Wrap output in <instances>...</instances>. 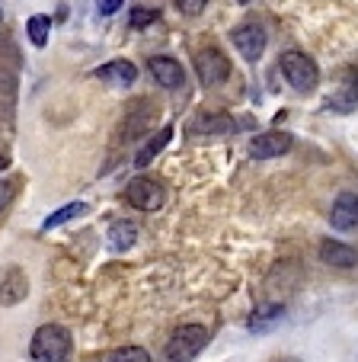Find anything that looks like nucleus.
Listing matches in <instances>:
<instances>
[{
    "label": "nucleus",
    "mask_w": 358,
    "mask_h": 362,
    "mask_svg": "<svg viewBox=\"0 0 358 362\" xmlns=\"http://www.w3.org/2000/svg\"><path fill=\"white\" fill-rule=\"evenodd\" d=\"M71 349H74V340L61 324H42L29 343V356L35 362H68Z\"/></svg>",
    "instance_id": "nucleus-1"
},
{
    "label": "nucleus",
    "mask_w": 358,
    "mask_h": 362,
    "mask_svg": "<svg viewBox=\"0 0 358 362\" xmlns=\"http://www.w3.org/2000/svg\"><path fill=\"white\" fill-rule=\"evenodd\" d=\"M278 68H282L285 81L291 83V90L294 93H314L320 83V68L314 58H307L304 52H297V48H291V52H285L282 58H278Z\"/></svg>",
    "instance_id": "nucleus-2"
},
{
    "label": "nucleus",
    "mask_w": 358,
    "mask_h": 362,
    "mask_svg": "<svg viewBox=\"0 0 358 362\" xmlns=\"http://www.w3.org/2000/svg\"><path fill=\"white\" fill-rule=\"evenodd\" d=\"M208 343V330L202 324H183L179 330H173V337L167 340V359L169 362H192Z\"/></svg>",
    "instance_id": "nucleus-3"
},
{
    "label": "nucleus",
    "mask_w": 358,
    "mask_h": 362,
    "mask_svg": "<svg viewBox=\"0 0 358 362\" xmlns=\"http://www.w3.org/2000/svg\"><path fill=\"white\" fill-rule=\"evenodd\" d=\"M230 42H234V48L240 52V58H246L250 64H256L259 58H263L265 45H269V33H265L263 23L250 20V23H240V26L230 33Z\"/></svg>",
    "instance_id": "nucleus-4"
},
{
    "label": "nucleus",
    "mask_w": 358,
    "mask_h": 362,
    "mask_svg": "<svg viewBox=\"0 0 358 362\" xmlns=\"http://www.w3.org/2000/svg\"><path fill=\"white\" fill-rule=\"evenodd\" d=\"M196 74L205 87H217V83H224L230 77V58L215 45L202 48L196 55Z\"/></svg>",
    "instance_id": "nucleus-5"
},
{
    "label": "nucleus",
    "mask_w": 358,
    "mask_h": 362,
    "mask_svg": "<svg viewBox=\"0 0 358 362\" xmlns=\"http://www.w3.org/2000/svg\"><path fill=\"white\" fill-rule=\"evenodd\" d=\"M125 199H129V205L141 209V212H157V209L167 202V192H163V186L157 183V180L135 177L129 186H125Z\"/></svg>",
    "instance_id": "nucleus-6"
},
{
    "label": "nucleus",
    "mask_w": 358,
    "mask_h": 362,
    "mask_svg": "<svg viewBox=\"0 0 358 362\" xmlns=\"http://www.w3.org/2000/svg\"><path fill=\"white\" fill-rule=\"evenodd\" d=\"M148 71H150V77H154L163 90H183V83H186L183 64L176 62V58H169V55L148 58Z\"/></svg>",
    "instance_id": "nucleus-7"
},
{
    "label": "nucleus",
    "mask_w": 358,
    "mask_h": 362,
    "mask_svg": "<svg viewBox=\"0 0 358 362\" xmlns=\"http://www.w3.org/2000/svg\"><path fill=\"white\" fill-rule=\"evenodd\" d=\"M291 144H294V138H291L288 132H263V135H256L250 141V154L256 160H272V158L288 154Z\"/></svg>",
    "instance_id": "nucleus-8"
},
{
    "label": "nucleus",
    "mask_w": 358,
    "mask_h": 362,
    "mask_svg": "<svg viewBox=\"0 0 358 362\" xmlns=\"http://www.w3.org/2000/svg\"><path fill=\"white\" fill-rule=\"evenodd\" d=\"M330 225H333V231H355L358 228V192L345 189L333 199Z\"/></svg>",
    "instance_id": "nucleus-9"
},
{
    "label": "nucleus",
    "mask_w": 358,
    "mask_h": 362,
    "mask_svg": "<svg viewBox=\"0 0 358 362\" xmlns=\"http://www.w3.org/2000/svg\"><path fill=\"white\" fill-rule=\"evenodd\" d=\"M326 110L330 112L358 110V68H345L342 71V83H339V90L326 100Z\"/></svg>",
    "instance_id": "nucleus-10"
},
{
    "label": "nucleus",
    "mask_w": 358,
    "mask_h": 362,
    "mask_svg": "<svg viewBox=\"0 0 358 362\" xmlns=\"http://www.w3.org/2000/svg\"><path fill=\"white\" fill-rule=\"evenodd\" d=\"M29 295V279L20 267H4L0 269V305H20Z\"/></svg>",
    "instance_id": "nucleus-11"
},
{
    "label": "nucleus",
    "mask_w": 358,
    "mask_h": 362,
    "mask_svg": "<svg viewBox=\"0 0 358 362\" xmlns=\"http://www.w3.org/2000/svg\"><path fill=\"white\" fill-rule=\"evenodd\" d=\"M320 260L333 269H355L358 267V250L349 247V244H342V240L326 238L323 244H320Z\"/></svg>",
    "instance_id": "nucleus-12"
},
{
    "label": "nucleus",
    "mask_w": 358,
    "mask_h": 362,
    "mask_svg": "<svg viewBox=\"0 0 358 362\" xmlns=\"http://www.w3.org/2000/svg\"><path fill=\"white\" fill-rule=\"evenodd\" d=\"M282 321H285V305L265 301V305H259L256 311L246 317V330H250V334H272Z\"/></svg>",
    "instance_id": "nucleus-13"
},
{
    "label": "nucleus",
    "mask_w": 358,
    "mask_h": 362,
    "mask_svg": "<svg viewBox=\"0 0 358 362\" xmlns=\"http://www.w3.org/2000/svg\"><path fill=\"white\" fill-rule=\"evenodd\" d=\"M93 77H100V81H106V83H115V87H129V83L138 81V68L129 58H115V62H109V64H100V68L93 71Z\"/></svg>",
    "instance_id": "nucleus-14"
},
{
    "label": "nucleus",
    "mask_w": 358,
    "mask_h": 362,
    "mask_svg": "<svg viewBox=\"0 0 358 362\" xmlns=\"http://www.w3.org/2000/svg\"><path fill=\"white\" fill-rule=\"evenodd\" d=\"M234 129L237 125L227 112H198L189 122V135H227Z\"/></svg>",
    "instance_id": "nucleus-15"
},
{
    "label": "nucleus",
    "mask_w": 358,
    "mask_h": 362,
    "mask_svg": "<svg viewBox=\"0 0 358 362\" xmlns=\"http://www.w3.org/2000/svg\"><path fill=\"white\" fill-rule=\"evenodd\" d=\"M135 240H138V225H135V221L119 218V221H112V225H109V231H106L109 250L125 253L129 247H135Z\"/></svg>",
    "instance_id": "nucleus-16"
},
{
    "label": "nucleus",
    "mask_w": 358,
    "mask_h": 362,
    "mask_svg": "<svg viewBox=\"0 0 358 362\" xmlns=\"http://www.w3.org/2000/svg\"><path fill=\"white\" fill-rule=\"evenodd\" d=\"M169 138H173V125H163V129L157 132L154 138H148V144H144V148L135 154V167H148L150 160H154L157 154H160V151L169 144Z\"/></svg>",
    "instance_id": "nucleus-17"
},
{
    "label": "nucleus",
    "mask_w": 358,
    "mask_h": 362,
    "mask_svg": "<svg viewBox=\"0 0 358 362\" xmlns=\"http://www.w3.org/2000/svg\"><path fill=\"white\" fill-rule=\"evenodd\" d=\"M87 212H90V205H87V202H68V205H61L58 212H52L45 221H42V231H52V228H61V225H68V221L80 218V215H87Z\"/></svg>",
    "instance_id": "nucleus-18"
},
{
    "label": "nucleus",
    "mask_w": 358,
    "mask_h": 362,
    "mask_svg": "<svg viewBox=\"0 0 358 362\" xmlns=\"http://www.w3.org/2000/svg\"><path fill=\"white\" fill-rule=\"evenodd\" d=\"M26 35H29V42H32L35 48H45V45H48V39H52V16H45V13L29 16V23H26Z\"/></svg>",
    "instance_id": "nucleus-19"
},
{
    "label": "nucleus",
    "mask_w": 358,
    "mask_h": 362,
    "mask_svg": "<svg viewBox=\"0 0 358 362\" xmlns=\"http://www.w3.org/2000/svg\"><path fill=\"white\" fill-rule=\"evenodd\" d=\"M160 20V10L157 7H135L129 13V26L131 29H144V26H150V23H157Z\"/></svg>",
    "instance_id": "nucleus-20"
},
{
    "label": "nucleus",
    "mask_w": 358,
    "mask_h": 362,
    "mask_svg": "<svg viewBox=\"0 0 358 362\" xmlns=\"http://www.w3.org/2000/svg\"><path fill=\"white\" fill-rule=\"evenodd\" d=\"M109 362H150V353L144 346H122L109 356Z\"/></svg>",
    "instance_id": "nucleus-21"
},
{
    "label": "nucleus",
    "mask_w": 358,
    "mask_h": 362,
    "mask_svg": "<svg viewBox=\"0 0 358 362\" xmlns=\"http://www.w3.org/2000/svg\"><path fill=\"white\" fill-rule=\"evenodd\" d=\"M173 4L183 16H198V13H205V7H208V0H173Z\"/></svg>",
    "instance_id": "nucleus-22"
},
{
    "label": "nucleus",
    "mask_w": 358,
    "mask_h": 362,
    "mask_svg": "<svg viewBox=\"0 0 358 362\" xmlns=\"http://www.w3.org/2000/svg\"><path fill=\"white\" fill-rule=\"evenodd\" d=\"M10 202H13V183H10V180H0V212H4Z\"/></svg>",
    "instance_id": "nucleus-23"
},
{
    "label": "nucleus",
    "mask_w": 358,
    "mask_h": 362,
    "mask_svg": "<svg viewBox=\"0 0 358 362\" xmlns=\"http://www.w3.org/2000/svg\"><path fill=\"white\" fill-rule=\"evenodd\" d=\"M125 0H96V10H100L102 16H112V13H119V7H122Z\"/></svg>",
    "instance_id": "nucleus-24"
},
{
    "label": "nucleus",
    "mask_w": 358,
    "mask_h": 362,
    "mask_svg": "<svg viewBox=\"0 0 358 362\" xmlns=\"http://www.w3.org/2000/svg\"><path fill=\"white\" fill-rule=\"evenodd\" d=\"M275 362H301V359H294V356H285V359H275Z\"/></svg>",
    "instance_id": "nucleus-25"
},
{
    "label": "nucleus",
    "mask_w": 358,
    "mask_h": 362,
    "mask_svg": "<svg viewBox=\"0 0 358 362\" xmlns=\"http://www.w3.org/2000/svg\"><path fill=\"white\" fill-rule=\"evenodd\" d=\"M7 164H10V160L4 158V154H0V170H4V167H7Z\"/></svg>",
    "instance_id": "nucleus-26"
},
{
    "label": "nucleus",
    "mask_w": 358,
    "mask_h": 362,
    "mask_svg": "<svg viewBox=\"0 0 358 362\" xmlns=\"http://www.w3.org/2000/svg\"><path fill=\"white\" fill-rule=\"evenodd\" d=\"M237 4H250V0H237Z\"/></svg>",
    "instance_id": "nucleus-27"
},
{
    "label": "nucleus",
    "mask_w": 358,
    "mask_h": 362,
    "mask_svg": "<svg viewBox=\"0 0 358 362\" xmlns=\"http://www.w3.org/2000/svg\"><path fill=\"white\" fill-rule=\"evenodd\" d=\"M0 20H4V7H0Z\"/></svg>",
    "instance_id": "nucleus-28"
}]
</instances>
